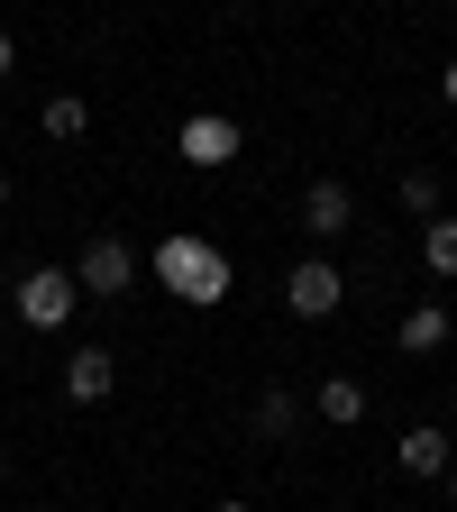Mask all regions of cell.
Wrapping results in <instances>:
<instances>
[{
	"instance_id": "cell-5",
	"label": "cell",
	"mask_w": 457,
	"mask_h": 512,
	"mask_svg": "<svg viewBox=\"0 0 457 512\" xmlns=\"http://www.w3.org/2000/svg\"><path fill=\"white\" fill-rule=\"evenodd\" d=\"M174 147H183V165H202V174H211V165H238V119H229V110H192Z\"/></svg>"
},
{
	"instance_id": "cell-4",
	"label": "cell",
	"mask_w": 457,
	"mask_h": 512,
	"mask_svg": "<svg viewBox=\"0 0 457 512\" xmlns=\"http://www.w3.org/2000/svg\"><path fill=\"white\" fill-rule=\"evenodd\" d=\"M284 302H293V320H330V311L348 302V275L320 266V256H302V266L284 275Z\"/></svg>"
},
{
	"instance_id": "cell-20",
	"label": "cell",
	"mask_w": 457,
	"mask_h": 512,
	"mask_svg": "<svg viewBox=\"0 0 457 512\" xmlns=\"http://www.w3.org/2000/svg\"><path fill=\"white\" fill-rule=\"evenodd\" d=\"M220 512H247V503H220Z\"/></svg>"
},
{
	"instance_id": "cell-10",
	"label": "cell",
	"mask_w": 457,
	"mask_h": 512,
	"mask_svg": "<svg viewBox=\"0 0 457 512\" xmlns=\"http://www.w3.org/2000/svg\"><path fill=\"white\" fill-rule=\"evenodd\" d=\"M302 430V403L284 394V384H275V394H256V439H293Z\"/></svg>"
},
{
	"instance_id": "cell-3",
	"label": "cell",
	"mask_w": 457,
	"mask_h": 512,
	"mask_svg": "<svg viewBox=\"0 0 457 512\" xmlns=\"http://www.w3.org/2000/svg\"><path fill=\"white\" fill-rule=\"evenodd\" d=\"M74 284H83L92 302H119L128 284H138V256H128V238H92V247L74 256Z\"/></svg>"
},
{
	"instance_id": "cell-17",
	"label": "cell",
	"mask_w": 457,
	"mask_h": 512,
	"mask_svg": "<svg viewBox=\"0 0 457 512\" xmlns=\"http://www.w3.org/2000/svg\"><path fill=\"white\" fill-rule=\"evenodd\" d=\"M448 101H457V64H448Z\"/></svg>"
},
{
	"instance_id": "cell-1",
	"label": "cell",
	"mask_w": 457,
	"mask_h": 512,
	"mask_svg": "<svg viewBox=\"0 0 457 512\" xmlns=\"http://www.w3.org/2000/svg\"><path fill=\"white\" fill-rule=\"evenodd\" d=\"M156 284H165L174 302H192V311H211V302H229V256H220L211 238L174 229V238L156 247Z\"/></svg>"
},
{
	"instance_id": "cell-8",
	"label": "cell",
	"mask_w": 457,
	"mask_h": 512,
	"mask_svg": "<svg viewBox=\"0 0 457 512\" xmlns=\"http://www.w3.org/2000/svg\"><path fill=\"white\" fill-rule=\"evenodd\" d=\"M311 403H320V421H339V430H348V421H366V384H357V375H330Z\"/></svg>"
},
{
	"instance_id": "cell-12",
	"label": "cell",
	"mask_w": 457,
	"mask_h": 512,
	"mask_svg": "<svg viewBox=\"0 0 457 512\" xmlns=\"http://www.w3.org/2000/svg\"><path fill=\"white\" fill-rule=\"evenodd\" d=\"M83 128H92V101H74V92L46 101V138H83Z\"/></svg>"
},
{
	"instance_id": "cell-6",
	"label": "cell",
	"mask_w": 457,
	"mask_h": 512,
	"mask_svg": "<svg viewBox=\"0 0 457 512\" xmlns=\"http://www.w3.org/2000/svg\"><path fill=\"white\" fill-rule=\"evenodd\" d=\"M110 384H119V357L110 348H74V357H64V394H74V403H101Z\"/></svg>"
},
{
	"instance_id": "cell-7",
	"label": "cell",
	"mask_w": 457,
	"mask_h": 512,
	"mask_svg": "<svg viewBox=\"0 0 457 512\" xmlns=\"http://www.w3.org/2000/svg\"><path fill=\"white\" fill-rule=\"evenodd\" d=\"M302 229H311V238H339V229H348V183H339V174H320V183L302 192Z\"/></svg>"
},
{
	"instance_id": "cell-15",
	"label": "cell",
	"mask_w": 457,
	"mask_h": 512,
	"mask_svg": "<svg viewBox=\"0 0 457 512\" xmlns=\"http://www.w3.org/2000/svg\"><path fill=\"white\" fill-rule=\"evenodd\" d=\"M10 64H19V46H10V37H0V83H10Z\"/></svg>"
},
{
	"instance_id": "cell-11",
	"label": "cell",
	"mask_w": 457,
	"mask_h": 512,
	"mask_svg": "<svg viewBox=\"0 0 457 512\" xmlns=\"http://www.w3.org/2000/svg\"><path fill=\"white\" fill-rule=\"evenodd\" d=\"M403 348H412V357H430V348H448V311H439V302H421V311H403Z\"/></svg>"
},
{
	"instance_id": "cell-9",
	"label": "cell",
	"mask_w": 457,
	"mask_h": 512,
	"mask_svg": "<svg viewBox=\"0 0 457 512\" xmlns=\"http://www.w3.org/2000/svg\"><path fill=\"white\" fill-rule=\"evenodd\" d=\"M403 467L412 476H448L457 458H448V430H403Z\"/></svg>"
},
{
	"instance_id": "cell-18",
	"label": "cell",
	"mask_w": 457,
	"mask_h": 512,
	"mask_svg": "<svg viewBox=\"0 0 457 512\" xmlns=\"http://www.w3.org/2000/svg\"><path fill=\"white\" fill-rule=\"evenodd\" d=\"M448 503H457V467H448Z\"/></svg>"
},
{
	"instance_id": "cell-2",
	"label": "cell",
	"mask_w": 457,
	"mask_h": 512,
	"mask_svg": "<svg viewBox=\"0 0 457 512\" xmlns=\"http://www.w3.org/2000/svg\"><path fill=\"white\" fill-rule=\"evenodd\" d=\"M74 302H83L74 266H37V275H19V320H28V330H64V320H74Z\"/></svg>"
},
{
	"instance_id": "cell-19",
	"label": "cell",
	"mask_w": 457,
	"mask_h": 512,
	"mask_svg": "<svg viewBox=\"0 0 457 512\" xmlns=\"http://www.w3.org/2000/svg\"><path fill=\"white\" fill-rule=\"evenodd\" d=\"M0 476H10V448H0Z\"/></svg>"
},
{
	"instance_id": "cell-13",
	"label": "cell",
	"mask_w": 457,
	"mask_h": 512,
	"mask_svg": "<svg viewBox=\"0 0 457 512\" xmlns=\"http://www.w3.org/2000/svg\"><path fill=\"white\" fill-rule=\"evenodd\" d=\"M421 256H430V275H457V220H430L421 229Z\"/></svg>"
},
{
	"instance_id": "cell-16",
	"label": "cell",
	"mask_w": 457,
	"mask_h": 512,
	"mask_svg": "<svg viewBox=\"0 0 457 512\" xmlns=\"http://www.w3.org/2000/svg\"><path fill=\"white\" fill-rule=\"evenodd\" d=\"M0 211H10V174H0Z\"/></svg>"
},
{
	"instance_id": "cell-14",
	"label": "cell",
	"mask_w": 457,
	"mask_h": 512,
	"mask_svg": "<svg viewBox=\"0 0 457 512\" xmlns=\"http://www.w3.org/2000/svg\"><path fill=\"white\" fill-rule=\"evenodd\" d=\"M403 211H439V174H403Z\"/></svg>"
}]
</instances>
